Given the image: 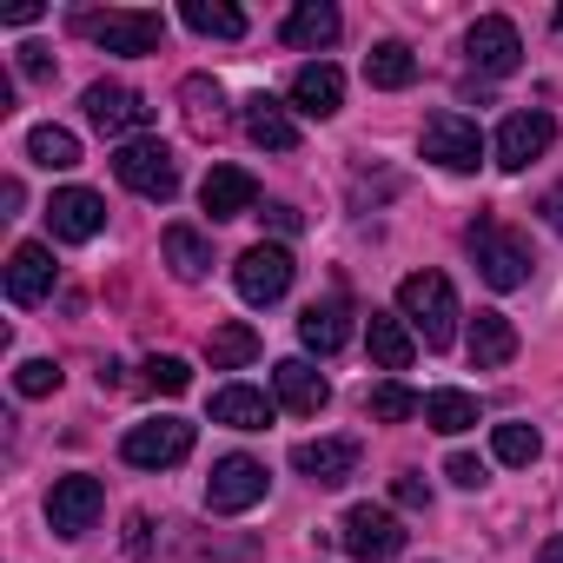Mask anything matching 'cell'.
<instances>
[{"instance_id":"1","label":"cell","mask_w":563,"mask_h":563,"mask_svg":"<svg viewBox=\"0 0 563 563\" xmlns=\"http://www.w3.org/2000/svg\"><path fill=\"white\" fill-rule=\"evenodd\" d=\"M398 319L424 339V352H451L457 339V292H451V278L444 272H411L405 286H398Z\"/></svg>"},{"instance_id":"2","label":"cell","mask_w":563,"mask_h":563,"mask_svg":"<svg viewBox=\"0 0 563 563\" xmlns=\"http://www.w3.org/2000/svg\"><path fill=\"white\" fill-rule=\"evenodd\" d=\"M464 245H471V258H477V272H484V286H490V292H517L523 278H530V245H523L510 225H497V219H471Z\"/></svg>"},{"instance_id":"3","label":"cell","mask_w":563,"mask_h":563,"mask_svg":"<svg viewBox=\"0 0 563 563\" xmlns=\"http://www.w3.org/2000/svg\"><path fill=\"white\" fill-rule=\"evenodd\" d=\"M74 34H87L93 47H107V54H159V41H166V21L159 14H146V8H107V14H74Z\"/></svg>"},{"instance_id":"4","label":"cell","mask_w":563,"mask_h":563,"mask_svg":"<svg viewBox=\"0 0 563 563\" xmlns=\"http://www.w3.org/2000/svg\"><path fill=\"white\" fill-rule=\"evenodd\" d=\"M113 173H120V186H126V192L159 199V206L179 192V159H173V146H166V140H126V146L113 153Z\"/></svg>"},{"instance_id":"5","label":"cell","mask_w":563,"mask_h":563,"mask_svg":"<svg viewBox=\"0 0 563 563\" xmlns=\"http://www.w3.org/2000/svg\"><path fill=\"white\" fill-rule=\"evenodd\" d=\"M265 490H272V471H265L258 457L232 451V457H219L212 477H206V510H212V517H239V510L265 504Z\"/></svg>"},{"instance_id":"6","label":"cell","mask_w":563,"mask_h":563,"mask_svg":"<svg viewBox=\"0 0 563 563\" xmlns=\"http://www.w3.org/2000/svg\"><path fill=\"white\" fill-rule=\"evenodd\" d=\"M424 159L431 166H444V173H477L484 166V133H477V120H464V113H431L424 120Z\"/></svg>"},{"instance_id":"7","label":"cell","mask_w":563,"mask_h":563,"mask_svg":"<svg viewBox=\"0 0 563 563\" xmlns=\"http://www.w3.org/2000/svg\"><path fill=\"white\" fill-rule=\"evenodd\" d=\"M192 424L186 418H146V424H133L126 431V444H120V457L126 464H140V471H173V464H186L192 457Z\"/></svg>"},{"instance_id":"8","label":"cell","mask_w":563,"mask_h":563,"mask_svg":"<svg viewBox=\"0 0 563 563\" xmlns=\"http://www.w3.org/2000/svg\"><path fill=\"white\" fill-rule=\"evenodd\" d=\"M292 252L286 245H252V252H239V265H232V286H239V299L245 306H278L292 292Z\"/></svg>"},{"instance_id":"9","label":"cell","mask_w":563,"mask_h":563,"mask_svg":"<svg viewBox=\"0 0 563 563\" xmlns=\"http://www.w3.org/2000/svg\"><path fill=\"white\" fill-rule=\"evenodd\" d=\"M339 543L358 556V563H391L405 550V523L385 510V504H352L345 523H339Z\"/></svg>"},{"instance_id":"10","label":"cell","mask_w":563,"mask_h":563,"mask_svg":"<svg viewBox=\"0 0 563 563\" xmlns=\"http://www.w3.org/2000/svg\"><path fill=\"white\" fill-rule=\"evenodd\" d=\"M100 510H107V484L87 477V471H74V477H60V484L47 490V523H54V537H80V530H93Z\"/></svg>"},{"instance_id":"11","label":"cell","mask_w":563,"mask_h":563,"mask_svg":"<svg viewBox=\"0 0 563 563\" xmlns=\"http://www.w3.org/2000/svg\"><path fill=\"white\" fill-rule=\"evenodd\" d=\"M80 107H87V120H93L107 140H120V133H146V126H153V107H146L133 87H120V80H93Z\"/></svg>"},{"instance_id":"12","label":"cell","mask_w":563,"mask_h":563,"mask_svg":"<svg viewBox=\"0 0 563 563\" xmlns=\"http://www.w3.org/2000/svg\"><path fill=\"white\" fill-rule=\"evenodd\" d=\"M47 232H54L60 245H87V239H100V232H107V199L87 192V186H60V192L47 199Z\"/></svg>"},{"instance_id":"13","label":"cell","mask_w":563,"mask_h":563,"mask_svg":"<svg viewBox=\"0 0 563 563\" xmlns=\"http://www.w3.org/2000/svg\"><path fill=\"white\" fill-rule=\"evenodd\" d=\"M464 54H471V67H477V74L504 80V74H517V60H523V41H517V27H510L504 14H484V21L464 34Z\"/></svg>"},{"instance_id":"14","label":"cell","mask_w":563,"mask_h":563,"mask_svg":"<svg viewBox=\"0 0 563 563\" xmlns=\"http://www.w3.org/2000/svg\"><path fill=\"white\" fill-rule=\"evenodd\" d=\"M550 140H556V120H550V113H510V120L497 126V166H504V173H523L530 159L550 153Z\"/></svg>"},{"instance_id":"15","label":"cell","mask_w":563,"mask_h":563,"mask_svg":"<svg viewBox=\"0 0 563 563\" xmlns=\"http://www.w3.org/2000/svg\"><path fill=\"white\" fill-rule=\"evenodd\" d=\"M292 471H306L319 490H332L358 471V438H306V444H292Z\"/></svg>"},{"instance_id":"16","label":"cell","mask_w":563,"mask_h":563,"mask_svg":"<svg viewBox=\"0 0 563 563\" xmlns=\"http://www.w3.org/2000/svg\"><path fill=\"white\" fill-rule=\"evenodd\" d=\"M272 391H278V405L299 411V418H319V411L332 405L325 372H312L306 358H278V365H272Z\"/></svg>"},{"instance_id":"17","label":"cell","mask_w":563,"mask_h":563,"mask_svg":"<svg viewBox=\"0 0 563 563\" xmlns=\"http://www.w3.org/2000/svg\"><path fill=\"white\" fill-rule=\"evenodd\" d=\"M292 107H299L306 120H332V113L345 107V74H339L332 60H306V67L292 74Z\"/></svg>"},{"instance_id":"18","label":"cell","mask_w":563,"mask_h":563,"mask_svg":"<svg viewBox=\"0 0 563 563\" xmlns=\"http://www.w3.org/2000/svg\"><path fill=\"white\" fill-rule=\"evenodd\" d=\"M47 292H54V252L41 239L14 245V258H8V299L14 306H41Z\"/></svg>"},{"instance_id":"19","label":"cell","mask_w":563,"mask_h":563,"mask_svg":"<svg viewBox=\"0 0 563 563\" xmlns=\"http://www.w3.org/2000/svg\"><path fill=\"white\" fill-rule=\"evenodd\" d=\"M245 140L265 146V153H292V146H299V120L286 113V100L252 93V100H245Z\"/></svg>"},{"instance_id":"20","label":"cell","mask_w":563,"mask_h":563,"mask_svg":"<svg viewBox=\"0 0 563 563\" xmlns=\"http://www.w3.org/2000/svg\"><path fill=\"white\" fill-rule=\"evenodd\" d=\"M199 206H206L212 219H239V212L258 206V179H252L245 166H212L206 186H199Z\"/></svg>"},{"instance_id":"21","label":"cell","mask_w":563,"mask_h":563,"mask_svg":"<svg viewBox=\"0 0 563 563\" xmlns=\"http://www.w3.org/2000/svg\"><path fill=\"white\" fill-rule=\"evenodd\" d=\"M299 339H306V352L332 358V352L352 339V306H345V299H319V306H306V312H299Z\"/></svg>"},{"instance_id":"22","label":"cell","mask_w":563,"mask_h":563,"mask_svg":"<svg viewBox=\"0 0 563 563\" xmlns=\"http://www.w3.org/2000/svg\"><path fill=\"white\" fill-rule=\"evenodd\" d=\"M365 345H372L378 372H411V358H418V332H411L398 312H372V325H365Z\"/></svg>"},{"instance_id":"23","label":"cell","mask_w":563,"mask_h":563,"mask_svg":"<svg viewBox=\"0 0 563 563\" xmlns=\"http://www.w3.org/2000/svg\"><path fill=\"white\" fill-rule=\"evenodd\" d=\"M464 352H471V365H477V372H497V365H510V358H517V325H510L504 312H477V319H471Z\"/></svg>"},{"instance_id":"24","label":"cell","mask_w":563,"mask_h":563,"mask_svg":"<svg viewBox=\"0 0 563 563\" xmlns=\"http://www.w3.org/2000/svg\"><path fill=\"white\" fill-rule=\"evenodd\" d=\"M272 398L265 391H252V385H225V391H212V424H225V431H265L272 424Z\"/></svg>"},{"instance_id":"25","label":"cell","mask_w":563,"mask_h":563,"mask_svg":"<svg viewBox=\"0 0 563 563\" xmlns=\"http://www.w3.org/2000/svg\"><path fill=\"white\" fill-rule=\"evenodd\" d=\"M166 265H173V278H186V286H199V278L212 272V245H206V232H192V225H166Z\"/></svg>"},{"instance_id":"26","label":"cell","mask_w":563,"mask_h":563,"mask_svg":"<svg viewBox=\"0 0 563 563\" xmlns=\"http://www.w3.org/2000/svg\"><path fill=\"white\" fill-rule=\"evenodd\" d=\"M339 8L332 0H306V8H292V21H286V47H332L339 41Z\"/></svg>"},{"instance_id":"27","label":"cell","mask_w":563,"mask_h":563,"mask_svg":"<svg viewBox=\"0 0 563 563\" xmlns=\"http://www.w3.org/2000/svg\"><path fill=\"white\" fill-rule=\"evenodd\" d=\"M424 424H431V431H444V438H457V431H471V424H477V398H471V391H457V385H438V391H424Z\"/></svg>"},{"instance_id":"28","label":"cell","mask_w":563,"mask_h":563,"mask_svg":"<svg viewBox=\"0 0 563 563\" xmlns=\"http://www.w3.org/2000/svg\"><path fill=\"white\" fill-rule=\"evenodd\" d=\"M179 21H186L192 34H206V41H245V14L225 8V0H186Z\"/></svg>"},{"instance_id":"29","label":"cell","mask_w":563,"mask_h":563,"mask_svg":"<svg viewBox=\"0 0 563 563\" xmlns=\"http://www.w3.org/2000/svg\"><path fill=\"white\" fill-rule=\"evenodd\" d=\"M365 80H372V87H385V93L411 87V80H418V60H411V47H398V41H378V47L365 54Z\"/></svg>"},{"instance_id":"30","label":"cell","mask_w":563,"mask_h":563,"mask_svg":"<svg viewBox=\"0 0 563 563\" xmlns=\"http://www.w3.org/2000/svg\"><path fill=\"white\" fill-rule=\"evenodd\" d=\"M179 100H186V126H192L199 140H212V133L225 126V113H219V100H225V93H219V80H206V74H192V80L179 87Z\"/></svg>"},{"instance_id":"31","label":"cell","mask_w":563,"mask_h":563,"mask_svg":"<svg viewBox=\"0 0 563 563\" xmlns=\"http://www.w3.org/2000/svg\"><path fill=\"white\" fill-rule=\"evenodd\" d=\"M206 358H212V372H239V365H252L258 358V332L252 325H212V339H206Z\"/></svg>"},{"instance_id":"32","label":"cell","mask_w":563,"mask_h":563,"mask_svg":"<svg viewBox=\"0 0 563 563\" xmlns=\"http://www.w3.org/2000/svg\"><path fill=\"white\" fill-rule=\"evenodd\" d=\"M27 159L47 166V173H67V166H80V140L67 126H34L27 133Z\"/></svg>"},{"instance_id":"33","label":"cell","mask_w":563,"mask_h":563,"mask_svg":"<svg viewBox=\"0 0 563 563\" xmlns=\"http://www.w3.org/2000/svg\"><path fill=\"white\" fill-rule=\"evenodd\" d=\"M365 411H372L378 424H405V418H424V398H418L411 385H398V378H385V385H372V398H365Z\"/></svg>"},{"instance_id":"34","label":"cell","mask_w":563,"mask_h":563,"mask_svg":"<svg viewBox=\"0 0 563 563\" xmlns=\"http://www.w3.org/2000/svg\"><path fill=\"white\" fill-rule=\"evenodd\" d=\"M490 451H497V464H537V451H543V438L530 431V424H497L490 431Z\"/></svg>"},{"instance_id":"35","label":"cell","mask_w":563,"mask_h":563,"mask_svg":"<svg viewBox=\"0 0 563 563\" xmlns=\"http://www.w3.org/2000/svg\"><path fill=\"white\" fill-rule=\"evenodd\" d=\"M186 385H192V365H186V358H173V352H153V358H146V391L179 398Z\"/></svg>"},{"instance_id":"36","label":"cell","mask_w":563,"mask_h":563,"mask_svg":"<svg viewBox=\"0 0 563 563\" xmlns=\"http://www.w3.org/2000/svg\"><path fill=\"white\" fill-rule=\"evenodd\" d=\"M14 391H21V398H54V391H60V365H54V358L14 365Z\"/></svg>"},{"instance_id":"37","label":"cell","mask_w":563,"mask_h":563,"mask_svg":"<svg viewBox=\"0 0 563 563\" xmlns=\"http://www.w3.org/2000/svg\"><path fill=\"white\" fill-rule=\"evenodd\" d=\"M391 497H398L405 510H424V504H431V484H424L418 471H398V477H391Z\"/></svg>"},{"instance_id":"38","label":"cell","mask_w":563,"mask_h":563,"mask_svg":"<svg viewBox=\"0 0 563 563\" xmlns=\"http://www.w3.org/2000/svg\"><path fill=\"white\" fill-rule=\"evenodd\" d=\"M444 477H451V484H464V490H477V484H484V464H477V457H464V451H457V457H451V464H444Z\"/></svg>"},{"instance_id":"39","label":"cell","mask_w":563,"mask_h":563,"mask_svg":"<svg viewBox=\"0 0 563 563\" xmlns=\"http://www.w3.org/2000/svg\"><path fill=\"white\" fill-rule=\"evenodd\" d=\"M537 212H543V225H550V232L563 239V179H556V186H550V192L537 199Z\"/></svg>"},{"instance_id":"40","label":"cell","mask_w":563,"mask_h":563,"mask_svg":"<svg viewBox=\"0 0 563 563\" xmlns=\"http://www.w3.org/2000/svg\"><path fill=\"white\" fill-rule=\"evenodd\" d=\"M21 74H27V80H54V60H47V47H21Z\"/></svg>"},{"instance_id":"41","label":"cell","mask_w":563,"mask_h":563,"mask_svg":"<svg viewBox=\"0 0 563 563\" xmlns=\"http://www.w3.org/2000/svg\"><path fill=\"white\" fill-rule=\"evenodd\" d=\"M258 219H265V225H278V232H299V212H292V206H265Z\"/></svg>"},{"instance_id":"42","label":"cell","mask_w":563,"mask_h":563,"mask_svg":"<svg viewBox=\"0 0 563 563\" xmlns=\"http://www.w3.org/2000/svg\"><path fill=\"white\" fill-rule=\"evenodd\" d=\"M537 563H563V530H556V537H550V543L537 550Z\"/></svg>"},{"instance_id":"43","label":"cell","mask_w":563,"mask_h":563,"mask_svg":"<svg viewBox=\"0 0 563 563\" xmlns=\"http://www.w3.org/2000/svg\"><path fill=\"white\" fill-rule=\"evenodd\" d=\"M556 27H563V8H556Z\"/></svg>"}]
</instances>
